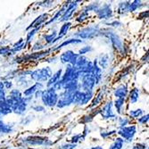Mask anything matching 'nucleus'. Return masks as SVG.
Segmentation results:
<instances>
[{
	"label": "nucleus",
	"mask_w": 149,
	"mask_h": 149,
	"mask_svg": "<svg viewBox=\"0 0 149 149\" xmlns=\"http://www.w3.org/2000/svg\"><path fill=\"white\" fill-rule=\"evenodd\" d=\"M130 123V120L127 117H119L118 118V126L120 129L126 127L127 125H129Z\"/></svg>",
	"instance_id": "obj_35"
},
{
	"label": "nucleus",
	"mask_w": 149,
	"mask_h": 149,
	"mask_svg": "<svg viewBox=\"0 0 149 149\" xmlns=\"http://www.w3.org/2000/svg\"><path fill=\"white\" fill-rule=\"evenodd\" d=\"M113 102L111 101V100L107 101L103 105V107L101 108V110L99 111V113H101L103 119H104V120H109V119L116 118V114L113 113Z\"/></svg>",
	"instance_id": "obj_11"
},
{
	"label": "nucleus",
	"mask_w": 149,
	"mask_h": 149,
	"mask_svg": "<svg viewBox=\"0 0 149 149\" xmlns=\"http://www.w3.org/2000/svg\"><path fill=\"white\" fill-rule=\"evenodd\" d=\"M132 149H147L146 148V146L143 143H139V144H136L134 145Z\"/></svg>",
	"instance_id": "obj_48"
},
{
	"label": "nucleus",
	"mask_w": 149,
	"mask_h": 149,
	"mask_svg": "<svg viewBox=\"0 0 149 149\" xmlns=\"http://www.w3.org/2000/svg\"><path fill=\"white\" fill-rule=\"evenodd\" d=\"M76 91L77 90H63L62 93H60V95H58V101L56 106L59 109H62V108L72 104L74 94Z\"/></svg>",
	"instance_id": "obj_4"
},
{
	"label": "nucleus",
	"mask_w": 149,
	"mask_h": 149,
	"mask_svg": "<svg viewBox=\"0 0 149 149\" xmlns=\"http://www.w3.org/2000/svg\"><path fill=\"white\" fill-rule=\"evenodd\" d=\"M79 43H82V40H81V39H79V38H68V39H65L63 43L59 44L56 47L53 48V51H56V50L61 49V48H63V47H67V46L72 45V44H79Z\"/></svg>",
	"instance_id": "obj_20"
},
{
	"label": "nucleus",
	"mask_w": 149,
	"mask_h": 149,
	"mask_svg": "<svg viewBox=\"0 0 149 149\" xmlns=\"http://www.w3.org/2000/svg\"><path fill=\"white\" fill-rule=\"evenodd\" d=\"M69 3L70 2H67V3H65L63 6H62V8L56 13V15L54 16V17H52V19H50L47 22H46L45 23V25L47 26V25H49L50 23H52V22H55L56 21H58L59 19H60V17L63 15V13L65 12V10H66V8L68 7V5H69Z\"/></svg>",
	"instance_id": "obj_22"
},
{
	"label": "nucleus",
	"mask_w": 149,
	"mask_h": 149,
	"mask_svg": "<svg viewBox=\"0 0 149 149\" xmlns=\"http://www.w3.org/2000/svg\"><path fill=\"white\" fill-rule=\"evenodd\" d=\"M31 109L36 112H43V111H45V106L40 105V104H36L31 107Z\"/></svg>",
	"instance_id": "obj_46"
},
{
	"label": "nucleus",
	"mask_w": 149,
	"mask_h": 149,
	"mask_svg": "<svg viewBox=\"0 0 149 149\" xmlns=\"http://www.w3.org/2000/svg\"><path fill=\"white\" fill-rule=\"evenodd\" d=\"M13 113V111H12L11 108L8 106V104H6V99L0 101V117L7 115L9 113Z\"/></svg>",
	"instance_id": "obj_24"
},
{
	"label": "nucleus",
	"mask_w": 149,
	"mask_h": 149,
	"mask_svg": "<svg viewBox=\"0 0 149 149\" xmlns=\"http://www.w3.org/2000/svg\"><path fill=\"white\" fill-rule=\"evenodd\" d=\"M40 99H41L43 104L47 107L56 106L58 101L57 91L54 88H47V89L43 90Z\"/></svg>",
	"instance_id": "obj_2"
},
{
	"label": "nucleus",
	"mask_w": 149,
	"mask_h": 149,
	"mask_svg": "<svg viewBox=\"0 0 149 149\" xmlns=\"http://www.w3.org/2000/svg\"><path fill=\"white\" fill-rule=\"evenodd\" d=\"M77 146V144L72 143H65L59 146V149H75Z\"/></svg>",
	"instance_id": "obj_42"
},
{
	"label": "nucleus",
	"mask_w": 149,
	"mask_h": 149,
	"mask_svg": "<svg viewBox=\"0 0 149 149\" xmlns=\"http://www.w3.org/2000/svg\"><path fill=\"white\" fill-rule=\"evenodd\" d=\"M129 95L128 86L126 84H120L115 88L113 90V96L116 99H125Z\"/></svg>",
	"instance_id": "obj_15"
},
{
	"label": "nucleus",
	"mask_w": 149,
	"mask_h": 149,
	"mask_svg": "<svg viewBox=\"0 0 149 149\" xmlns=\"http://www.w3.org/2000/svg\"><path fill=\"white\" fill-rule=\"evenodd\" d=\"M89 61L90 60L88 57H86L85 56H79V57H78V59L76 61V63H75L74 67H75L76 69H79V68H80V67H82L85 64H87Z\"/></svg>",
	"instance_id": "obj_30"
},
{
	"label": "nucleus",
	"mask_w": 149,
	"mask_h": 149,
	"mask_svg": "<svg viewBox=\"0 0 149 149\" xmlns=\"http://www.w3.org/2000/svg\"><path fill=\"white\" fill-rule=\"evenodd\" d=\"M24 142L31 146H50L52 142L47 138L42 137H28L24 139Z\"/></svg>",
	"instance_id": "obj_14"
},
{
	"label": "nucleus",
	"mask_w": 149,
	"mask_h": 149,
	"mask_svg": "<svg viewBox=\"0 0 149 149\" xmlns=\"http://www.w3.org/2000/svg\"><path fill=\"white\" fill-rule=\"evenodd\" d=\"M100 33V29L97 25L88 26L77 31L74 36L79 39H91L95 37H97Z\"/></svg>",
	"instance_id": "obj_3"
},
{
	"label": "nucleus",
	"mask_w": 149,
	"mask_h": 149,
	"mask_svg": "<svg viewBox=\"0 0 149 149\" xmlns=\"http://www.w3.org/2000/svg\"><path fill=\"white\" fill-rule=\"evenodd\" d=\"M94 92H85L82 90H77L74 94L73 104L78 105H85L93 99Z\"/></svg>",
	"instance_id": "obj_6"
},
{
	"label": "nucleus",
	"mask_w": 149,
	"mask_h": 149,
	"mask_svg": "<svg viewBox=\"0 0 149 149\" xmlns=\"http://www.w3.org/2000/svg\"><path fill=\"white\" fill-rule=\"evenodd\" d=\"M11 48L9 47H0V55L5 56V55H10Z\"/></svg>",
	"instance_id": "obj_45"
},
{
	"label": "nucleus",
	"mask_w": 149,
	"mask_h": 149,
	"mask_svg": "<svg viewBox=\"0 0 149 149\" xmlns=\"http://www.w3.org/2000/svg\"><path fill=\"white\" fill-rule=\"evenodd\" d=\"M96 87V79L90 74H85L81 77V82L79 83V90L85 92H93Z\"/></svg>",
	"instance_id": "obj_5"
},
{
	"label": "nucleus",
	"mask_w": 149,
	"mask_h": 149,
	"mask_svg": "<svg viewBox=\"0 0 149 149\" xmlns=\"http://www.w3.org/2000/svg\"><path fill=\"white\" fill-rule=\"evenodd\" d=\"M99 6H100V5H99L98 2L91 3V4H89V5L84 6L83 9H82V12L87 13H88L89 12H97V10L99 8Z\"/></svg>",
	"instance_id": "obj_31"
},
{
	"label": "nucleus",
	"mask_w": 149,
	"mask_h": 149,
	"mask_svg": "<svg viewBox=\"0 0 149 149\" xmlns=\"http://www.w3.org/2000/svg\"><path fill=\"white\" fill-rule=\"evenodd\" d=\"M130 2H121L118 5V13H124L128 12V7H129Z\"/></svg>",
	"instance_id": "obj_38"
},
{
	"label": "nucleus",
	"mask_w": 149,
	"mask_h": 149,
	"mask_svg": "<svg viewBox=\"0 0 149 149\" xmlns=\"http://www.w3.org/2000/svg\"><path fill=\"white\" fill-rule=\"evenodd\" d=\"M8 97L11 98L15 103L19 102V101L22 98V92H21L19 89H12V90L10 91V93H9Z\"/></svg>",
	"instance_id": "obj_26"
},
{
	"label": "nucleus",
	"mask_w": 149,
	"mask_h": 149,
	"mask_svg": "<svg viewBox=\"0 0 149 149\" xmlns=\"http://www.w3.org/2000/svg\"><path fill=\"white\" fill-rule=\"evenodd\" d=\"M79 57V55L74 53L72 50H67L61 54L60 56V62L63 64H70L72 66H74L76 63V61Z\"/></svg>",
	"instance_id": "obj_10"
},
{
	"label": "nucleus",
	"mask_w": 149,
	"mask_h": 149,
	"mask_svg": "<svg viewBox=\"0 0 149 149\" xmlns=\"http://www.w3.org/2000/svg\"><path fill=\"white\" fill-rule=\"evenodd\" d=\"M124 103H125V99H116L113 102V105L115 106L118 113H121L123 107L124 106Z\"/></svg>",
	"instance_id": "obj_34"
},
{
	"label": "nucleus",
	"mask_w": 149,
	"mask_h": 149,
	"mask_svg": "<svg viewBox=\"0 0 149 149\" xmlns=\"http://www.w3.org/2000/svg\"><path fill=\"white\" fill-rule=\"evenodd\" d=\"M78 3L77 1H72V2H70L69 5H68V7L66 8L65 12L63 13V15L60 17V19L58 20V22H68L72 15L74 13V12L76 11L77 7H78Z\"/></svg>",
	"instance_id": "obj_13"
},
{
	"label": "nucleus",
	"mask_w": 149,
	"mask_h": 149,
	"mask_svg": "<svg viewBox=\"0 0 149 149\" xmlns=\"http://www.w3.org/2000/svg\"><path fill=\"white\" fill-rule=\"evenodd\" d=\"M148 120H149V115L146 113V115H142L141 117H139L138 119V121H139V123L140 124H146L148 123Z\"/></svg>",
	"instance_id": "obj_44"
},
{
	"label": "nucleus",
	"mask_w": 149,
	"mask_h": 149,
	"mask_svg": "<svg viewBox=\"0 0 149 149\" xmlns=\"http://www.w3.org/2000/svg\"><path fill=\"white\" fill-rule=\"evenodd\" d=\"M124 142L125 141L123 139L118 137L113 140V142L110 145V146L108 149H123Z\"/></svg>",
	"instance_id": "obj_29"
},
{
	"label": "nucleus",
	"mask_w": 149,
	"mask_h": 149,
	"mask_svg": "<svg viewBox=\"0 0 149 149\" xmlns=\"http://www.w3.org/2000/svg\"><path fill=\"white\" fill-rule=\"evenodd\" d=\"M104 36H106L108 38L110 39V41L112 43V46L117 49L119 52H123V49H124V45H123V40L120 39V38L113 31H109L108 30L106 32H104Z\"/></svg>",
	"instance_id": "obj_9"
},
{
	"label": "nucleus",
	"mask_w": 149,
	"mask_h": 149,
	"mask_svg": "<svg viewBox=\"0 0 149 149\" xmlns=\"http://www.w3.org/2000/svg\"><path fill=\"white\" fill-rule=\"evenodd\" d=\"M139 95H140V91L138 88H134L133 89H131V91L129 92V97H130V104H136L139 99Z\"/></svg>",
	"instance_id": "obj_23"
},
{
	"label": "nucleus",
	"mask_w": 149,
	"mask_h": 149,
	"mask_svg": "<svg viewBox=\"0 0 149 149\" xmlns=\"http://www.w3.org/2000/svg\"><path fill=\"white\" fill-rule=\"evenodd\" d=\"M130 116L133 119H139V117H141L144 113V111L142 109H136V110H130Z\"/></svg>",
	"instance_id": "obj_36"
},
{
	"label": "nucleus",
	"mask_w": 149,
	"mask_h": 149,
	"mask_svg": "<svg viewBox=\"0 0 149 149\" xmlns=\"http://www.w3.org/2000/svg\"><path fill=\"white\" fill-rule=\"evenodd\" d=\"M42 93H43V89H39L38 91H36L35 94H34V98L35 99L40 98V97H41V96H42Z\"/></svg>",
	"instance_id": "obj_49"
},
{
	"label": "nucleus",
	"mask_w": 149,
	"mask_h": 149,
	"mask_svg": "<svg viewBox=\"0 0 149 149\" xmlns=\"http://www.w3.org/2000/svg\"><path fill=\"white\" fill-rule=\"evenodd\" d=\"M90 149H104L102 146H93L92 148H90Z\"/></svg>",
	"instance_id": "obj_51"
},
{
	"label": "nucleus",
	"mask_w": 149,
	"mask_h": 149,
	"mask_svg": "<svg viewBox=\"0 0 149 149\" xmlns=\"http://www.w3.org/2000/svg\"><path fill=\"white\" fill-rule=\"evenodd\" d=\"M97 63L102 70L106 69L109 65V56L107 54H101L99 58L97 59Z\"/></svg>",
	"instance_id": "obj_21"
},
{
	"label": "nucleus",
	"mask_w": 149,
	"mask_h": 149,
	"mask_svg": "<svg viewBox=\"0 0 149 149\" xmlns=\"http://www.w3.org/2000/svg\"><path fill=\"white\" fill-rule=\"evenodd\" d=\"M115 133H117V131L116 130H101L100 131V136L103 138V139H107L108 137H110V136H112V135H113V134H115Z\"/></svg>",
	"instance_id": "obj_41"
},
{
	"label": "nucleus",
	"mask_w": 149,
	"mask_h": 149,
	"mask_svg": "<svg viewBox=\"0 0 149 149\" xmlns=\"http://www.w3.org/2000/svg\"><path fill=\"white\" fill-rule=\"evenodd\" d=\"M47 15L46 13H43V15H39L38 17H37L34 22L27 28V30H31V29H35V28H40L41 27V25L44 23V22L47 20Z\"/></svg>",
	"instance_id": "obj_19"
},
{
	"label": "nucleus",
	"mask_w": 149,
	"mask_h": 149,
	"mask_svg": "<svg viewBox=\"0 0 149 149\" xmlns=\"http://www.w3.org/2000/svg\"><path fill=\"white\" fill-rule=\"evenodd\" d=\"M108 25H109V26H113V27H120V22H119L117 21H114L113 22L108 23Z\"/></svg>",
	"instance_id": "obj_50"
},
{
	"label": "nucleus",
	"mask_w": 149,
	"mask_h": 149,
	"mask_svg": "<svg viewBox=\"0 0 149 149\" xmlns=\"http://www.w3.org/2000/svg\"><path fill=\"white\" fill-rule=\"evenodd\" d=\"M92 50H93V48H92L91 46H85V47H81V48L79 50L78 55H79V56H84V55H86V54L91 52Z\"/></svg>",
	"instance_id": "obj_39"
},
{
	"label": "nucleus",
	"mask_w": 149,
	"mask_h": 149,
	"mask_svg": "<svg viewBox=\"0 0 149 149\" xmlns=\"http://www.w3.org/2000/svg\"><path fill=\"white\" fill-rule=\"evenodd\" d=\"M13 130V126L12 124H7L0 119V133H11Z\"/></svg>",
	"instance_id": "obj_28"
},
{
	"label": "nucleus",
	"mask_w": 149,
	"mask_h": 149,
	"mask_svg": "<svg viewBox=\"0 0 149 149\" xmlns=\"http://www.w3.org/2000/svg\"><path fill=\"white\" fill-rule=\"evenodd\" d=\"M88 18V13H84V12H81L80 15L77 17L76 21L79 22H84L85 20H87Z\"/></svg>",
	"instance_id": "obj_43"
},
{
	"label": "nucleus",
	"mask_w": 149,
	"mask_h": 149,
	"mask_svg": "<svg viewBox=\"0 0 149 149\" xmlns=\"http://www.w3.org/2000/svg\"><path fill=\"white\" fill-rule=\"evenodd\" d=\"M71 26H72V23H71L70 22H63V24L62 25V27H61V29H60L59 32L57 33V34H58L57 37L63 38L67 34V32L69 31V30H70V28H71Z\"/></svg>",
	"instance_id": "obj_27"
},
{
	"label": "nucleus",
	"mask_w": 149,
	"mask_h": 149,
	"mask_svg": "<svg viewBox=\"0 0 149 149\" xmlns=\"http://www.w3.org/2000/svg\"><path fill=\"white\" fill-rule=\"evenodd\" d=\"M98 19L100 20H108L113 16V11L111 8L110 4H104L102 6H99V8L96 12Z\"/></svg>",
	"instance_id": "obj_12"
},
{
	"label": "nucleus",
	"mask_w": 149,
	"mask_h": 149,
	"mask_svg": "<svg viewBox=\"0 0 149 149\" xmlns=\"http://www.w3.org/2000/svg\"><path fill=\"white\" fill-rule=\"evenodd\" d=\"M85 137L83 134H78V135H75V136H73L71 139V143L72 144H76L78 143L79 141H83L85 139Z\"/></svg>",
	"instance_id": "obj_40"
},
{
	"label": "nucleus",
	"mask_w": 149,
	"mask_h": 149,
	"mask_svg": "<svg viewBox=\"0 0 149 149\" xmlns=\"http://www.w3.org/2000/svg\"><path fill=\"white\" fill-rule=\"evenodd\" d=\"M56 36H57V32L56 31H52L49 34L43 35V39L46 41V44H53L54 40L56 39Z\"/></svg>",
	"instance_id": "obj_32"
},
{
	"label": "nucleus",
	"mask_w": 149,
	"mask_h": 149,
	"mask_svg": "<svg viewBox=\"0 0 149 149\" xmlns=\"http://www.w3.org/2000/svg\"><path fill=\"white\" fill-rule=\"evenodd\" d=\"M44 88V84L42 83H38V82H35V84H33L32 86L27 88L23 92H22V95L25 97H31V96H33L35 94L36 91L39 90V89H43Z\"/></svg>",
	"instance_id": "obj_17"
},
{
	"label": "nucleus",
	"mask_w": 149,
	"mask_h": 149,
	"mask_svg": "<svg viewBox=\"0 0 149 149\" xmlns=\"http://www.w3.org/2000/svg\"><path fill=\"white\" fill-rule=\"evenodd\" d=\"M142 6V2L139 1V0H135L133 2H130L129 7H128V12H135L137 11L140 6Z\"/></svg>",
	"instance_id": "obj_33"
},
{
	"label": "nucleus",
	"mask_w": 149,
	"mask_h": 149,
	"mask_svg": "<svg viewBox=\"0 0 149 149\" xmlns=\"http://www.w3.org/2000/svg\"><path fill=\"white\" fill-rule=\"evenodd\" d=\"M53 75V72L51 70L50 67L47 66V67H43V68H39V69H36L34 71H31L30 73L31 79L36 82L38 83H44V82H47V80L51 78V76Z\"/></svg>",
	"instance_id": "obj_1"
},
{
	"label": "nucleus",
	"mask_w": 149,
	"mask_h": 149,
	"mask_svg": "<svg viewBox=\"0 0 149 149\" xmlns=\"http://www.w3.org/2000/svg\"><path fill=\"white\" fill-rule=\"evenodd\" d=\"M39 29H40V28L31 29V31H30L28 32V34H27V37H26V40H25V44H26V45L31 41V38H33V37L36 35L37 31H38V30H39Z\"/></svg>",
	"instance_id": "obj_37"
},
{
	"label": "nucleus",
	"mask_w": 149,
	"mask_h": 149,
	"mask_svg": "<svg viewBox=\"0 0 149 149\" xmlns=\"http://www.w3.org/2000/svg\"><path fill=\"white\" fill-rule=\"evenodd\" d=\"M91 74L94 76L95 79H96V85L99 84L100 80H101V79L103 77V70L98 66L97 58L93 61V69H92Z\"/></svg>",
	"instance_id": "obj_16"
},
{
	"label": "nucleus",
	"mask_w": 149,
	"mask_h": 149,
	"mask_svg": "<svg viewBox=\"0 0 149 149\" xmlns=\"http://www.w3.org/2000/svg\"><path fill=\"white\" fill-rule=\"evenodd\" d=\"M62 75H63V70L62 69H59L55 73H53L51 78L47 80V88H52V87L55 86L58 82V81H60V79L62 78Z\"/></svg>",
	"instance_id": "obj_18"
},
{
	"label": "nucleus",
	"mask_w": 149,
	"mask_h": 149,
	"mask_svg": "<svg viewBox=\"0 0 149 149\" xmlns=\"http://www.w3.org/2000/svg\"><path fill=\"white\" fill-rule=\"evenodd\" d=\"M3 84H4L5 88H6V89H11L13 88V82H12V81H10V80L3 81Z\"/></svg>",
	"instance_id": "obj_47"
},
{
	"label": "nucleus",
	"mask_w": 149,
	"mask_h": 149,
	"mask_svg": "<svg viewBox=\"0 0 149 149\" xmlns=\"http://www.w3.org/2000/svg\"><path fill=\"white\" fill-rule=\"evenodd\" d=\"M0 119H1V117H0Z\"/></svg>",
	"instance_id": "obj_52"
},
{
	"label": "nucleus",
	"mask_w": 149,
	"mask_h": 149,
	"mask_svg": "<svg viewBox=\"0 0 149 149\" xmlns=\"http://www.w3.org/2000/svg\"><path fill=\"white\" fill-rule=\"evenodd\" d=\"M31 101H32V97H22V98L19 102H16L12 107L13 113L19 115H23L27 110V106L29 105V104Z\"/></svg>",
	"instance_id": "obj_8"
},
{
	"label": "nucleus",
	"mask_w": 149,
	"mask_h": 149,
	"mask_svg": "<svg viewBox=\"0 0 149 149\" xmlns=\"http://www.w3.org/2000/svg\"><path fill=\"white\" fill-rule=\"evenodd\" d=\"M104 96V90H103V88H102V89L97 94V96L92 99V103H91V104H90V107L93 108V107L97 106V105L101 103V101L103 100Z\"/></svg>",
	"instance_id": "obj_25"
},
{
	"label": "nucleus",
	"mask_w": 149,
	"mask_h": 149,
	"mask_svg": "<svg viewBox=\"0 0 149 149\" xmlns=\"http://www.w3.org/2000/svg\"><path fill=\"white\" fill-rule=\"evenodd\" d=\"M120 138L123 139L124 141L131 142L134 139V136L137 133V126L136 125H130L124 128H121L117 131Z\"/></svg>",
	"instance_id": "obj_7"
}]
</instances>
